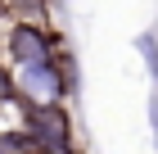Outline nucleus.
I'll use <instances>...</instances> for the list:
<instances>
[{"mask_svg": "<svg viewBox=\"0 0 158 154\" xmlns=\"http://www.w3.org/2000/svg\"><path fill=\"white\" fill-rule=\"evenodd\" d=\"M5 59H9V68L59 59V41H54L50 27L36 23V18H14L9 32H5Z\"/></svg>", "mask_w": 158, "mask_h": 154, "instance_id": "nucleus-3", "label": "nucleus"}, {"mask_svg": "<svg viewBox=\"0 0 158 154\" xmlns=\"http://www.w3.org/2000/svg\"><path fill=\"white\" fill-rule=\"evenodd\" d=\"M135 55L145 59L149 77H154V86H158V32H154V27H145V32L135 36Z\"/></svg>", "mask_w": 158, "mask_h": 154, "instance_id": "nucleus-4", "label": "nucleus"}, {"mask_svg": "<svg viewBox=\"0 0 158 154\" xmlns=\"http://www.w3.org/2000/svg\"><path fill=\"white\" fill-rule=\"evenodd\" d=\"M149 127H154V150H158V91H149Z\"/></svg>", "mask_w": 158, "mask_h": 154, "instance_id": "nucleus-6", "label": "nucleus"}, {"mask_svg": "<svg viewBox=\"0 0 158 154\" xmlns=\"http://www.w3.org/2000/svg\"><path fill=\"white\" fill-rule=\"evenodd\" d=\"M54 5H68V0H54Z\"/></svg>", "mask_w": 158, "mask_h": 154, "instance_id": "nucleus-9", "label": "nucleus"}, {"mask_svg": "<svg viewBox=\"0 0 158 154\" xmlns=\"http://www.w3.org/2000/svg\"><path fill=\"white\" fill-rule=\"evenodd\" d=\"M14 95V68L5 73V64H0V100H9Z\"/></svg>", "mask_w": 158, "mask_h": 154, "instance_id": "nucleus-7", "label": "nucleus"}, {"mask_svg": "<svg viewBox=\"0 0 158 154\" xmlns=\"http://www.w3.org/2000/svg\"><path fill=\"white\" fill-rule=\"evenodd\" d=\"M27 145H36L45 154H73L77 131L63 104H27Z\"/></svg>", "mask_w": 158, "mask_h": 154, "instance_id": "nucleus-2", "label": "nucleus"}, {"mask_svg": "<svg viewBox=\"0 0 158 154\" xmlns=\"http://www.w3.org/2000/svg\"><path fill=\"white\" fill-rule=\"evenodd\" d=\"M27 154H45V150H36V145H27Z\"/></svg>", "mask_w": 158, "mask_h": 154, "instance_id": "nucleus-8", "label": "nucleus"}, {"mask_svg": "<svg viewBox=\"0 0 158 154\" xmlns=\"http://www.w3.org/2000/svg\"><path fill=\"white\" fill-rule=\"evenodd\" d=\"M0 9L9 14V18H45V9H50V0H0Z\"/></svg>", "mask_w": 158, "mask_h": 154, "instance_id": "nucleus-5", "label": "nucleus"}, {"mask_svg": "<svg viewBox=\"0 0 158 154\" xmlns=\"http://www.w3.org/2000/svg\"><path fill=\"white\" fill-rule=\"evenodd\" d=\"M73 91V68L68 59H45V64H23L14 68V95L23 104H63Z\"/></svg>", "mask_w": 158, "mask_h": 154, "instance_id": "nucleus-1", "label": "nucleus"}]
</instances>
